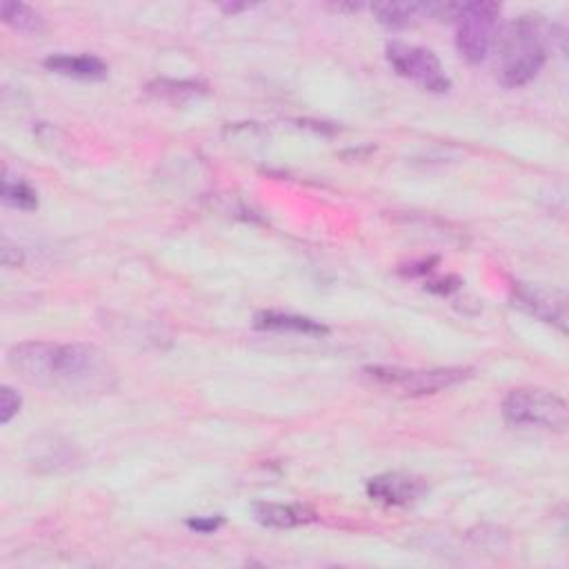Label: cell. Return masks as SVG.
<instances>
[{
	"mask_svg": "<svg viewBox=\"0 0 569 569\" xmlns=\"http://www.w3.org/2000/svg\"><path fill=\"white\" fill-rule=\"evenodd\" d=\"M7 360L27 382L60 391H100L113 376L102 351L80 342H20Z\"/></svg>",
	"mask_w": 569,
	"mask_h": 569,
	"instance_id": "6da1fadb",
	"label": "cell"
},
{
	"mask_svg": "<svg viewBox=\"0 0 569 569\" xmlns=\"http://www.w3.org/2000/svg\"><path fill=\"white\" fill-rule=\"evenodd\" d=\"M551 24L540 16H518L505 24L493 42L496 76L500 84L516 89L538 76L547 60Z\"/></svg>",
	"mask_w": 569,
	"mask_h": 569,
	"instance_id": "7a4b0ae2",
	"label": "cell"
},
{
	"mask_svg": "<svg viewBox=\"0 0 569 569\" xmlns=\"http://www.w3.org/2000/svg\"><path fill=\"white\" fill-rule=\"evenodd\" d=\"M502 416L516 427H540L565 431L569 422L567 402L547 389H513L502 400Z\"/></svg>",
	"mask_w": 569,
	"mask_h": 569,
	"instance_id": "3957f363",
	"label": "cell"
},
{
	"mask_svg": "<svg viewBox=\"0 0 569 569\" xmlns=\"http://www.w3.org/2000/svg\"><path fill=\"white\" fill-rule=\"evenodd\" d=\"M498 18H500V4L496 2L458 4V11L453 16L456 47L467 62L476 64L489 56V51L493 49L496 36L500 31Z\"/></svg>",
	"mask_w": 569,
	"mask_h": 569,
	"instance_id": "277c9868",
	"label": "cell"
},
{
	"mask_svg": "<svg viewBox=\"0 0 569 569\" xmlns=\"http://www.w3.org/2000/svg\"><path fill=\"white\" fill-rule=\"evenodd\" d=\"M362 373L376 385L398 389L400 393H409V396L438 393V391H442L447 387H453L460 380L469 378V369H462V367L405 369V367L373 365V367H365Z\"/></svg>",
	"mask_w": 569,
	"mask_h": 569,
	"instance_id": "5b68a950",
	"label": "cell"
},
{
	"mask_svg": "<svg viewBox=\"0 0 569 569\" xmlns=\"http://www.w3.org/2000/svg\"><path fill=\"white\" fill-rule=\"evenodd\" d=\"M385 56L398 76L420 84L427 91L442 93L451 87L449 76L445 73L440 60L436 58V53L431 49L391 40L385 47Z\"/></svg>",
	"mask_w": 569,
	"mask_h": 569,
	"instance_id": "8992f818",
	"label": "cell"
},
{
	"mask_svg": "<svg viewBox=\"0 0 569 569\" xmlns=\"http://www.w3.org/2000/svg\"><path fill=\"white\" fill-rule=\"evenodd\" d=\"M511 300L518 309L527 311L529 316L556 325L560 331L567 329V300L560 291H549L542 287H533V284H522L518 282L513 287Z\"/></svg>",
	"mask_w": 569,
	"mask_h": 569,
	"instance_id": "52a82bcc",
	"label": "cell"
},
{
	"mask_svg": "<svg viewBox=\"0 0 569 569\" xmlns=\"http://www.w3.org/2000/svg\"><path fill=\"white\" fill-rule=\"evenodd\" d=\"M365 489H367V496L380 505L405 507V505L416 502L427 491V485L418 476L389 471V473L369 478Z\"/></svg>",
	"mask_w": 569,
	"mask_h": 569,
	"instance_id": "ba28073f",
	"label": "cell"
},
{
	"mask_svg": "<svg viewBox=\"0 0 569 569\" xmlns=\"http://www.w3.org/2000/svg\"><path fill=\"white\" fill-rule=\"evenodd\" d=\"M376 20L389 29H405L425 18H453L458 4H436V2H376L371 4Z\"/></svg>",
	"mask_w": 569,
	"mask_h": 569,
	"instance_id": "9c48e42d",
	"label": "cell"
},
{
	"mask_svg": "<svg viewBox=\"0 0 569 569\" xmlns=\"http://www.w3.org/2000/svg\"><path fill=\"white\" fill-rule=\"evenodd\" d=\"M42 64L53 73L69 76V78H84V80L104 78L109 71L107 62L89 53H53L44 58Z\"/></svg>",
	"mask_w": 569,
	"mask_h": 569,
	"instance_id": "30bf717a",
	"label": "cell"
},
{
	"mask_svg": "<svg viewBox=\"0 0 569 569\" xmlns=\"http://www.w3.org/2000/svg\"><path fill=\"white\" fill-rule=\"evenodd\" d=\"M253 518L264 527L289 529L305 522H311L316 513L305 505H282V502H256Z\"/></svg>",
	"mask_w": 569,
	"mask_h": 569,
	"instance_id": "8fae6325",
	"label": "cell"
},
{
	"mask_svg": "<svg viewBox=\"0 0 569 569\" xmlns=\"http://www.w3.org/2000/svg\"><path fill=\"white\" fill-rule=\"evenodd\" d=\"M258 329H269V331H284V333H300V336H327L329 329L318 322L311 320L307 316H296V313H280V311H260L253 318Z\"/></svg>",
	"mask_w": 569,
	"mask_h": 569,
	"instance_id": "7c38bea8",
	"label": "cell"
},
{
	"mask_svg": "<svg viewBox=\"0 0 569 569\" xmlns=\"http://www.w3.org/2000/svg\"><path fill=\"white\" fill-rule=\"evenodd\" d=\"M0 11H2V20L20 33H40L42 31V18L29 4L4 0L0 4Z\"/></svg>",
	"mask_w": 569,
	"mask_h": 569,
	"instance_id": "4fadbf2b",
	"label": "cell"
},
{
	"mask_svg": "<svg viewBox=\"0 0 569 569\" xmlns=\"http://www.w3.org/2000/svg\"><path fill=\"white\" fill-rule=\"evenodd\" d=\"M2 200L22 211L38 207V193L24 180H11L9 176L2 178Z\"/></svg>",
	"mask_w": 569,
	"mask_h": 569,
	"instance_id": "5bb4252c",
	"label": "cell"
},
{
	"mask_svg": "<svg viewBox=\"0 0 569 569\" xmlns=\"http://www.w3.org/2000/svg\"><path fill=\"white\" fill-rule=\"evenodd\" d=\"M151 93H158L162 98H171V100H178L176 96H198L202 93V87L196 84V82H173V80H160L156 84L149 87Z\"/></svg>",
	"mask_w": 569,
	"mask_h": 569,
	"instance_id": "9a60e30c",
	"label": "cell"
},
{
	"mask_svg": "<svg viewBox=\"0 0 569 569\" xmlns=\"http://www.w3.org/2000/svg\"><path fill=\"white\" fill-rule=\"evenodd\" d=\"M22 398L18 396V391H13L11 387H2L0 389V422L9 425L11 418L20 411Z\"/></svg>",
	"mask_w": 569,
	"mask_h": 569,
	"instance_id": "2e32d148",
	"label": "cell"
},
{
	"mask_svg": "<svg viewBox=\"0 0 569 569\" xmlns=\"http://www.w3.org/2000/svg\"><path fill=\"white\" fill-rule=\"evenodd\" d=\"M220 522H222V518H189L187 520V527L189 529H193V531H200V533H211V531H216L218 527H220Z\"/></svg>",
	"mask_w": 569,
	"mask_h": 569,
	"instance_id": "e0dca14e",
	"label": "cell"
}]
</instances>
